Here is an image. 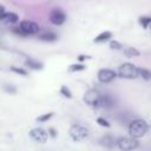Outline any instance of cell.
Instances as JSON below:
<instances>
[{
    "label": "cell",
    "mask_w": 151,
    "mask_h": 151,
    "mask_svg": "<svg viewBox=\"0 0 151 151\" xmlns=\"http://www.w3.org/2000/svg\"><path fill=\"white\" fill-rule=\"evenodd\" d=\"M124 54L127 58H132V57H139L140 52L136 47H125L124 48Z\"/></svg>",
    "instance_id": "15"
},
{
    "label": "cell",
    "mask_w": 151,
    "mask_h": 151,
    "mask_svg": "<svg viewBox=\"0 0 151 151\" xmlns=\"http://www.w3.org/2000/svg\"><path fill=\"white\" fill-rule=\"evenodd\" d=\"M4 90L6 91V92H9V93H15L17 92V88L13 86V85H4Z\"/></svg>",
    "instance_id": "25"
},
{
    "label": "cell",
    "mask_w": 151,
    "mask_h": 151,
    "mask_svg": "<svg viewBox=\"0 0 151 151\" xmlns=\"http://www.w3.org/2000/svg\"><path fill=\"white\" fill-rule=\"evenodd\" d=\"M48 134H50L52 138H55V137H57V131H55L53 127H50V129H48Z\"/></svg>",
    "instance_id": "26"
},
{
    "label": "cell",
    "mask_w": 151,
    "mask_h": 151,
    "mask_svg": "<svg viewBox=\"0 0 151 151\" xmlns=\"http://www.w3.org/2000/svg\"><path fill=\"white\" fill-rule=\"evenodd\" d=\"M48 20L55 26H61L66 21V14L60 7H54L48 13Z\"/></svg>",
    "instance_id": "6"
},
{
    "label": "cell",
    "mask_w": 151,
    "mask_h": 151,
    "mask_svg": "<svg viewBox=\"0 0 151 151\" xmlns=\"http://www.w3.org/2000/svg\"><path fill=\"white\" fill-rule=\"evenodd\" d=\"M25 66H27L28 68H32V70H35V71H40L42 70L44 65L42 63L38 61V60H34V59H27L25 61Z\"/></svg>",
    "instance_id": "12"
},
{
    "label": "cell",
    "mask_w": 151,
    "mask_h": 151,
    "mask_svg": "<svg viewBox=\"0 0 151 151\" xmlns=\"http://www.w3.org/2000/svg\"><path fill=\"white\" fill-rule=\"evenodd\" d=\"M149 127H151V122H150V125H149Z\"/></svg>",
    "instance_id": "28"
},
{
    "label": "cell",
    "mask_w": 151,
    "mask_h": 151,
    "mask_svg": "<svg viewBox=\"0 0 151 151\" xmlns=\"http://www.w3.org/2000/svg\"><path fill=\"white\" fill-rule=\"evenodd\" d=\"M91 57H88V55H84V54H80L79 57H78V60L80 61V63H83L84 60H86V59H90Z\"/></svg>",
    "instance_id": "27"
},
{
    "label": "cell",
    "mask_w": 151,
    "mask_h": 151,
    "mask_svg": "<svg viewBox=\"0 0 151 151\" xmlns=\"http://www.w3.org/2000/svg\"><path fill=\"white\" fill-rule=\"evenodd\" d=\"M60 94H61L63 97L67 98V99H71V98H72V92H71V90H70L66 85H63V86L60 87Z\"/></svg>",
    "instance_id": "21"
},
{
    "label": "cell",
    "mask_w": 151,
    "mask_h": 151,
    "mask_svg": "<svg viewBox=\"0 0 151 151\" xmlns=\"http://www.w3.org/2000/svg\"><path fill=\"white\" fill-rule=\"evenodd\" d=\"M117 74L119 78L123 79H136L139 77L138 74V67H136L131 63H123L117 71Z\"/></svg>",
    "instance_id": "3"
},
{
    "label": "cell",
    "mask_w": 151,
    "mask_h": 151,
    "mask_svg": "<svg viewBox=\"0 0 151 151\" xmlns=\"http://www.w3.org/2000/svg\"><path fill=\"white\" fill-rule=\"evenodd\" d=\"M109 46H110L111 50H122L123 48V45L117 40H110Z\"/></svg>",
    "instance_id": "23"
},
{
    "label": "cell",
    "mask_w": 151,
    "mask_h": 151,
    "mask_svg": "<svg viewBox=\"0 0 151 151\" xmlns=\"http://www.w3.org/2000/svg\"><path fill=\"white\" fill-rule=\"evenodd\" d=\"M116 144L117 146L120 149V150H124V151H130V150H134L139 146V142L137 140V138H133L131 137L130 134L129 136H123V137H119L117 140H116Z\"/></svg>",
    "instance_id": "5"
},
{
    "label": "cell",
    "mask_w": 151,
    "mask_h": 151,
    "mask_svg": "<svg viewBox=\"0 0 151 151\" xmlns=\"http://www.w3.org/2000/svg\"><path fill=\"white\" fill-rule=\"evenodd\" d=\"M138 21H139V24L142 25V27H143L144 29H146V28L149 27V25L151 24V17H139Z\"/></svg>",
    "instance_id": "20"
},
{
    "label": "cell",
    "mask_w": 151,
    "mask_h": 151,
    "mask_svg": "<svg viewBox=\"0 0 151 151\" xmlns=\"http://www.w3.org/2000/svg\"><path fill=\"white\" fill-rule=\"evenodd\" d=\"M149 130V123L144 119H140V118H137V119H133L130 124H129V127H127V132L131 137L133 138H142L143 136H145V133L147 132Z\"/></svg>",
    "instance_id": "1"
},
{
    "label": "cell",
    "mask_w": 151,
    "mask_h": 151,
    "mask_svg": "<svg viewBox=\"0 0 151 151\" xmlns=\"http://www.w3.org/2000/svg\"><path fill=\"white\" fill-rule=\"evenodd\" d=\"M117 77H118L117 72L111 68H100L97 72V79L101 84H109V83L113 81Z\"/></svg>",
    "instance_id": "7"
},
{
    "label": "cell",
    "mask_w": 151,
    "mask_h": 151,
    "mask_svg": "<svg viewBox=\"0 0 151 151\" xmlns=\"http://www.w3.org/2000/svg\"><path fill=\"white\" fill-rule=\"evenodd\" d=\"M86 68V66L84 64H72L68 66V72H80V71H84Z\"/></svg>",
    "instance_id": "18"
},
{
    "label": "cell",
    "mask_w": 151,
    "mask_h": 151,
    "mask_svg": "<svg viewBox=\"0 0 151 151\" xmlns=\"http://www.w3.org/2000/svg\"><path fill=\"white\" fill-rule=\"evenodd\" d=\"M111 38H112V33H111L110 31H104V32L99 33V34L93 39V41H94V42H97V44H100V42L109 41Z\"/></svg>",
    "instance_id": "11"
},
{
    "label": "cell",
    "mask_w": 151,
    "mask_h": 151,
    "mask_svg": "<svg viewBox=\"0 0 151 151\" xmlns=\"http://www.w3.org/2000/svg\"><path fill=\"white\" fill-rule=\"evenodd\" d=\"M96 122H97L98 125H100V126H103V127H110V126H111V124H110L105 118H103V117H98V118L96 119Z\"/></svg>",
    "instance_id": "24"
},
{
    "label": "cell",
    "mask_w": 151,
    "mask_h": 151,
    "mask_svg": "<svg viewBox=\"0 0 151 151\" xmlns=\"http://www.w3.org/2000/svg\"><path fill=\"white\" fill-rule=\"evenodd\" d=\"M113 104V100L112 98L109 96V94H103L101 96V107H111Z\"/></svg>",
    "instance_id": "17"
},
{
    "label": "cell",
    "mask_w": 151,
    "mask_h": 151,
    "mask_svg": "<svg viewBox=\"0 0 151 151\" xmlns=\"http://www.w3.org/2000/svg\"><path fill=\"white\" fill-rule=\"evenodd\" d=\"M11 71L14 72V73H18V74H20V76H27V74H28V72H27L25 68H22V67L11 66Z\"/></svg>",
    "instance_id": "22"
},
{
    "label": "cell",
    "mask_w": 151,
    "mask_h": 151,
    "mask_svg": "<svg viewBox=\"0 0 151 151\" xmlns=\"http://www.w3.org/2000/svg\"><path fill=\"white\" fill-rule=\"evenodd\" d=\"M138 74L139 77H142L144 80L149 81L151 80V71L147 70V68H144V67H138Z\"/></svg>",
    "instance_id": "16"
},
{
    "label": "cell",
    "mask_w": 151,
    "mask_h": 151,
    "mask_svg": "<svg viewBox=\"0 0 151 151\" xmlns=\"http://www.w3.org/2000/svg\"><path fill=\"white\" fill-rule=\"evenodd\" d=\"M101 93L96 88H90L85 92L83 99L85 104L92 109H99L101 107Z\"/></svg>",
    "instance_id": "2"
},
{
    "label": "cell",
    "mask_w": 151,
    "mask_h": 151,
    "mask_svg": "<svg viewBox=\"0 0 151 151\" xmlns=\"http://www.w3.org/2000/svg\"><path fill=\"white\" fill-rule=\"evenodd\" d=\"M1 21L4 24H15L19 21V15L17 13H13V12H6L4 15H1Z\"/></svg>",
    "instance_id": "10"
},
{
    "label": "cell",
    "mask_w": 151,
    "mask_h": 151,
    "mask_svg": "<svg viewBox=\"0 0 151 151\" xmlns=\"http://www.w3.org/2000/svg\"><path fill=\"white\" fill-rule=\"evenodd\" d=\"M68 134L72 138V140H74V142H84V140H86L88 138L90 131L84 125L73 124L68 130Z\"/></svg>",
    "instance_id": "4"
},
{
    "label": "cell",
    "mask_w": 151,
    "mask_h": 151,
    "mask_svg": "<svg viewBox=\"0 0 151 151\" xmlns=\"http://www.w3.org/2000/svg\"><path fill=\"white\" fill-rule=\"evenodd\" d=\"M48 131L44 130L42 127H33L29 131V137L38 143H46L48 139Z\"/></svg>",
    "instance_id": "9"
},
{
    "label": "cell",
    "mask_w": 151,
    "mask_h": 151,
    "mask_svg": "<svg viewBox=\"0 0 151 151\" xmlns=\"http://www.w3.org/2000/svg\"><path fill=\"white\" fill-rule=\"evenodd\" d=\"M114 142H116L114 138L112 136H110V134H105L99 139V144L105 146V147H112L114 145Z\"/></svg>",
    "instance_id": "13"
},
{
    "label": "cell",
    "mask_w": 151,
    "mask_h": 151,
    "mask_svg": "<svg viewBox=\"0 0 151 151\" xmlns=\"http://www.w3.org/2000/svg\"><path fill=\"white\" fill-rule=\"evenodd\" d=\"M38 38H39L40 40H42V41H48V42H51V41H55V40H57V35H55L54 33H52V32H45V33H41V34L38 35Z\"/></svg>",
    "instance_id": "14"
},
{
    "label": "cell",
    "mask_w": 151,
    "mask_h": 151,
    "mask_svg": "<svg viewBox=\"0 0 151 151\" xmlns=\"http://www.w3.org/2000/svg\"><path fill=\"white\" fill-rule=\"evenodd\" d=\"M19 27L24 31V33L26 34V37H27V35L38 34L39 31H40L39 24H37V22H34V21H31V20H22V21H20Z\"/></svg>",
    "instance_id": "8"
},
{
    "label": "cell",
    "mask_w": 151,
    "mask_h": 151,
    "mask_svg": "<svg viewBox=\"0 0 151 151\" xmlns=\"http://www.w3.org/2000/svg\"><path fill=\"white\" fill-rule=\"evenodd\" d=\"M53 117V112H48V113H44V114H40L35 118V120L38 123H46L47 120H50L51 118Z\"/></svg>",
    "instance_id": "19"
}]
</instances>
